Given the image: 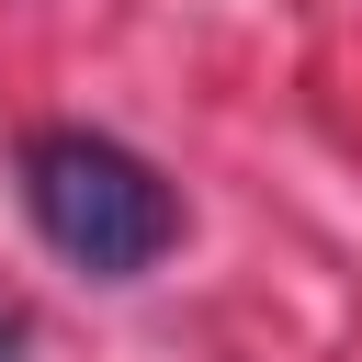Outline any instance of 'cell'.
Here are the masks:
<instances>
[{"instance_id":"6da1fadb","label":"cell","mask_w":362,"mask_h":362,"mask_svg":"<svg viewBox=\"0 0 362 362\" xmlns=\"http://www.w3.org/2000/svg\"><path fill=\"white\" fill-rule=\"evenodd\" d=\"M23 215L45 226L57 260H79V272H102V283H136V272L181 238L170 181H158L136 147L90 136V124H57V136L23 147Z\"/></svg>"}]
</instances>
